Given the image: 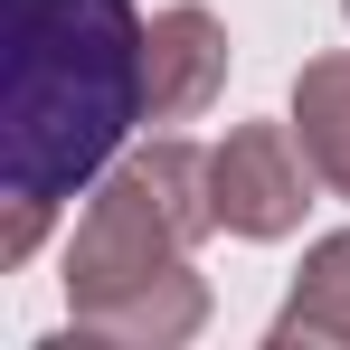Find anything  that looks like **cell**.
I'll return each instance as SVG.
<instances>
[{"label":"cell","instance_id":"6da1fadb","mask_svg":"<svg viewBox=\"0 0 350 350\" xmlns=\"http://www.w3.org/2000/svg\"><path fill=\"white\" fill-rule=\"evenodd\" d=\"M142 123V19L133 0H0V265H29L48 208L105 171Z\"/></svg>","mask_w":350,"mask_h":350},{"label":"cell","instance_id":"7a4b0ae2","mask_svg":"<svg viewBox=\"0 0 350 350\" xmlns=\"http://www.w3.org/2000/svg\"><path fill=\"white\" fill-rule=\"evenodd\" d=\"M218 228L208 208V152L189 142H142L133 161L95 180L85 218L66 237V303L95 312V303H123V293L161 284L171 265H189V246Z\"/></svg>","mask_w":350,"mask_h":350},{"label":"cell","instance_id":"3957f363","mask_svg":"<svg viewBox=\"0 0 350 350\" xmlns=\"http://www.w3.org/2000/svg\"><path fill=\"white\" fill-rule=\"evenodd\" d=\"M312 189H322V171L293 142V123H237L208 152V208L228 237H293Z\"/></svg>","mask_w":350,"mask_h":350},{"label":"cell","instance_id":"277c9868","mask_svg":"<svg viewBox=\"0 0 350 350\" xmlns=\"http://www.w3.org/2000/svg\"><path fill=\"white\" fill-rule=\"evenodd\" d=\"M228 85V29L199 10V0H171L142 19V123H189L218 105Z\"/></svg>","mask_w":350,"mask_h":350},{"label":"cell","instance_id":"5b68a950","mask_svg":"<svg viewBox=\"0 0 350 350\" xmlns=\"http://www.w3.org/2000/svg\"><path fill=\"white\" fill-rule=\"evenodd\" d=\"M199 322H208V284H199L189 265H171L161 284L123 293V303H95V312H76V332H105V341H152V350L189 341Z\"/></svg>","mask_w":350,"mask_h":350},{"label":"cell","instance_id":"8992f818","mask_svg":"<svg viewBox=\"0 0 350 350\" xmlns=\"http://www.w3.org/2000/svg\"><path fill=\"white\" fill-rule=\"evenodd\" d=\"M293 142L312 152L322 189L350 199V48L303 66V85H293Z\"/></svg>","mask_w":350,"mask_h":350},{"label":"cell","instance_id":"52a82bcc","mask_svg":"<svg viewBox=\"0 0 350 350\" xmlns=\"http://www.w3.org/2000/svg\"><path fill=\"white\" fill-rule=\"evenodd\" d=\"M275 341H341L350 350V228L322 237L312 256H303V275H293L284 312H275Z\"/></svg>","mask_w":350,"mask_h":350}]
</instances>
